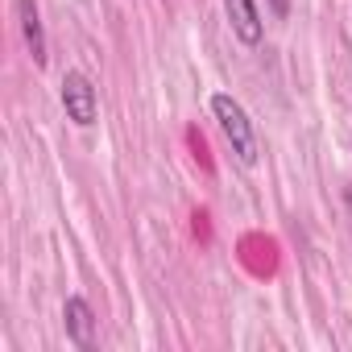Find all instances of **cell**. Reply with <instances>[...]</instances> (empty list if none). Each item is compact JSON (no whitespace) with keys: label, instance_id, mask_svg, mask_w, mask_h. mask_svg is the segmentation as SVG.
Here are the masks:
<instances>
[{"label":"cell","instance_id":"6da1fadb","mask_svg":"<svg viewBox=\"0 0 352 352\" xmlns=\"http://www.w3.org/2000/svg\"><path fill=\"white\" fill-rule=\"evenodd\" d=\"M212 116H216V124H220L224 141L232 145L236 162H241V166H257L261 145H257V129H253V120H249L245 104H241L236 96H228V91H216V96H212Z\"/></svg>","mask_w":352,"mask_h":352},{"label":"cell","instance_id":"7a4b0ae2","mask_svg":"<svg viewBox=\"0 0 352 352\" xmlns=\"http://www.w3.org/2000/svg\"><path fill=\"white\" fill-rule=\"evenodd\" d=\"M58 104L67 112L71 124L79 129H91L100 120V96H96V83L83 75V71H67L63 83H58Z\"/></svg>","mask_w":352,"mask_h":352},{"label":"cell","instance_id":"3957f363","mask_svg":"<svg viewBox=\"0 0 352 352\" xmlns=\"http://www.w3.org/2000/svg\"><path fill=\"white\" fill-rule=\"evenodd\" d=\"M224 5V17H228V25H232V38L241 42V46H261V38H265V17H261V9H257V0H220Z\"/></svg>","mask_w":352,"mask_h":352},{"label":"cell","instance_id":"277c9868","mask_svg":"<svg viewBox=\"0 0 352 352\" xmlns=\"http://www.w3.org/2000/svg\"><path fill=\"white\" fill-rule=\"evenodd\" d=\"M63 327H67V340L75 348H83V352L96 348V311L83 294H71L63 302Z\"/></svg>","mask_w":352,"mask_h":352},{"label":"cell","instance_id":"5b68a950","mask_svg":"<svg viewBox=\"0 0 352 352\" xmlns=\"http://www.w3.org/2000/svg\"><path fill=\"white\" fill-rule=\"evenodd\" d=\"M17 30H21V42L34 58V67H46L50 50H46V25H42V9L38 0H17Z\"/></svg>","mask_w":352,"mask_h":352},{"label":"cell","instance_id":"8992f818","mask_svg":"<svg viewBox=\"0 0 352 352\" xmlns=\"http://www.w3.org/2000/svg\"><path fill=\"white\" fill-rule=\"evenodd\" d=\"M270 5H274V17H278V21L290 13V0H270Z\"/></svg>","mask_w":352,"mask_h":352}]
</instances>
